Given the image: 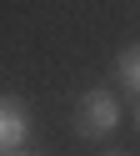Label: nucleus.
Returning <instances> with one entry per match:
<instances>
[{
    "instance_id": "obj_2",
    "label": "nucleus",
    "mask_w": 140,
    "mask_h": 156,
    "mask_svg": "<svg viewBox=\"0 0 140 156\" xmlns=\"http://www.w3.org/2000/svg\"><path fill=\"white\" fill-rule=\"evenodd\" d=\"M30 146V106L15 96H0V156H15Z\"/></svg>"
},
{
    "instance_id": "obj_3",
    "label": "nucleus",
    "mask_w": 140,
    "mask_h": 156,
    "mask_svg": "<svg viewBox=\"0 0 140 156\" xmlns=\"http://www.w3.org/2000/svg\"><path fill=\"white\" fill-rule=\"evenodd\" d=\"M115 81L125 86L130 96H140V45H125L115 55Z\"/></svg>"
},
{
    "instance_id": "obj_1",
    "label": "nucleus",
    "mask_w": 140,
    "mask_h": 156,
    "mask_svg": "<svg viewBox=\"0 0 140 156\" xmlns=\"http://www.w3.org/2000/svg\"><path fill=\"white\" fill-rule=\"evenodd\" d=\"M70 126H75V136H80V141H105V136L120 126V96H115V91H105V86L85 91V96L75 101Z\"/></svg>"
},
{
    "instance_id": "obj_4",
    "label": "nucleus",
    "mask_w": 140,
    "mask_h": 156,
    "mask_svg": "<svg viewBox=\"0 0 140 156\" xmlns=\"http://www.w3.org/2000/svg\"><path fill=\"white\" fill-rule=\"evenodd\" d=\"M135 131H140V106H135Z\"/></svg>"
}]
</instances>
